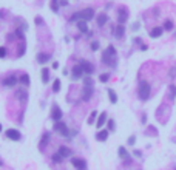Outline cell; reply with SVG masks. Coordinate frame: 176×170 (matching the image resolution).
<instances>
[{"mask_svg": "<svg viewBox=\"0 0 176 170\" xmlns=\"http://www.w3.org/2000/svg\"><path fill=\"white\" fill-rule=\"evenodd\" d=\"M139 28H141V23H137V22L131 26V30H133V31H136V30H139Z\"/></svg>", "mask_w": 176, "mask_h": 170, "instance_id": "obj_41", "label": "cell"}, {"mask_svg": "<svg viewBox=\"0 0 176 170\" xmlns=\"http://www.w3.org/2000/svg\"><path fill=\"white\" fill-rule=\"evenodd\" d=\"M150 93H151V87L147 80H141L137 85V96L141 101H147L150 97Z\"/></svg>", "mask_w": 176, "mask_h": 170, "instance_id": "obj_4", "label": "cell"}, {"mask_svg": "<svg viewBox=\"0 0 176 170\" xmlns=\"http://www.w3.org/2000/svg\"><path fill=\"white\" fill-rule=\"evenodd\" d=\"M117 153H119V156L122 158L124 161H127V164L131 163V158H130V155H128V151H127V148H125V147H119Z\"/></svg>", "mask_w": 176, "mask_h": 170, "instance_id": "obj_19", "label": "cell"}, {"mask_svg": "<svg viewBox=\"0 0 176 170\" xmlns=\"http://www.w3.org/2000/svg\"><path fill=\"white\" fill-rule=\"evenodd\" d=\"M87 36H88V37H93V31H91V30H90V31H88V33H87Z\"/></svg>", "mask_w": 176, "mask_h": 170, "instance_id": "obj_48", "label": "cell"}, {"mask_svg": "<svg viewBox=\"0 0 176 170\" xmlns=\"http://www.w3.org/2000/svg\"><path fill=\"white\" fill-rule=\"evenodd\" d=\"M0 167H2V159H0Z\"/></svg>", "mask_w": 176, "mask_h": 170, "instance_id": "obj_50", "label": "cell"}, {"mask_svg": "<svg viewBox=\"0 0 176 170\" xmlns=\"http://www.w3.org/2000/svg\"><path fill=\"white\" fill-rule=\"evenodd\" d=\"M134 142H136V136L134 135L128 138V146H134Z\"/></svg>", "mask_w": 176, "mask_h": 170, "instance_id": "obj_38", "label": "cell"}, {"mask_svg": "<svg viewBox=\"0 0 176 170\" xmlns=\"http://www.w3.org/2000/svg\"><path fill=\"white\" fill-rule=\"evenodd\" d=\"M107 121H108V116H107V113L105 111H102L99 116H97V121H96V127L100 130V127H104V125L107 124Z\"/></svg>", "mask_w": 176, "mask_h": 170, "instance_id": "obj_16", "label": "cell"}, {"mask_svg": "<svg viewBox=\"0 0 176 170\" xmlns=\"http://www.w3.org/2000/svg\"><path fill=\"white\" fill-rule=\"evenodd\" d=\"M117 54V51L113 45H108L104 51H102V62L108 67H116V62H114V57Z\"/></svg>", "mask_w": 176, "mask_h": 170, "instance_id": "obj_2", "label": "cell"}, {"mask_svg": "<svg viewBox=\"0 0 176 170\" xmlns=\"http://www.w3.org/2000/svg\"><path fill=\"white\" fill-rule=\"evenodd\" d=\"M148 34H150V37L157 39V37H161V36L164 34V28H162V26H153Z\"/></svg>", "mask_w": 176, "mask_h": 170, "instance_id": "obj_17", "label": "cell"}, {"mask_svg": "<svg viewBox=\"0 0 176 170\" xmlns=\"http://www.w3.org/2000/svg\"><path fill=\"white\" fill-rule=\"evenodd\" d=\"M99 47H100V43H99L97 40H93V42H91V45H90L91 51H97V50H99Z\"/></svg>", "mask_w": 176, "mask_h": 170, "instance_id": "obj_34", "label": "cell"}, {"mask_svg": "<svg viewBox=\"0 0 176 170\" xmlns=\"http://www.w3.org/2000/svg\"><path fill=\"white\" fill-rule=\"evenodd\" d=\"M134 156H141V151H139V150H134Z\"/></svg>", "mask_w": 176, "mask_h": 170, "instance_id": "obj_47", "label": "cell"}, {"mask_svg": "<svg viewBox=\"0 0 176 170\" xmlns=\"http://www.w3.org/2000/svg\"><path fill=\"white\" fill-rule=\"evenodd\" d=\"M62 116H63V113H62V110L59 108L57 105H53V110H51V119L56 122V121H62Z\"/></svg>", "mask_w": 176, "mask_h": 170, "instance_id": "obj_13", "label": "cell"}, {"mask_svg": "<svg viewBox=\"0 0 176 170\" xmlns=\"http://www.w3.org/2000/svg\"><path fill=\"white\" fill-rule=\"evenodd\" d=\"M162 28H164V31H173L175 23H173L172 20H165V22L162 23Z\"/></svg>", "mask_w": 176, "mask_h": 170, "instance_id": "obj_27", "label": "cell"}, {"mask_svg": "<svg viewBox=\"0 0 176 170\" xmlns=\"http://www.w3.org/2000/svg\"><path fill=\"white\" fill-rule=\"evenodd\" d=\"M107 124H108V131H114V128H116L114 121H113V119H108V121H107Z\"/></svg>", "mask_w": 176, "mask_h": 170, "instance_id": "obj_36", "label": "cell"}, {"mask_svg": "<svg viewBox=\"0 0 176 170\" xmlns=\"http://www.w3.org/2000/svg\"><path fill=\"white\" fill-rule=\"evenodd\" d=\"M71 164L76 167L77 170H87V161L82 159V158H73L71 159Z\"/></svg>", "mask_w": 176, "mask_h": 170, "instance_id": "obj_11", "label": "cell"}, {"mask_svg": "<svg viewBox=\"0 0 176 170\" xmlns=\"http://www.w3.org/2000/svg\"><path fill=\"white\" fill-rule=\"evenodd\" d=\"M51 159H53V163H56V164H59V163H62V156L59 155V153H54L53 156H51Z\"/></svg>", "mask_w": 176, "mask_h": 170, "instance_id": "obj_33", "label": "cell"}, {"mask_svg": "<svg viewBox=\"0 0 176 170\" xmlns=\"http://www.w3.org/2000/svg\"><path fill=\"white\" fill-rule=\"evenodd\" d=\"M17 82H19V79H17L16 74H8V76L2 80V85L6 87V88H11V87L17 85Z\"/></svg>", "mask_w": 176, "mask_h": 170, "instance_id": "obj_9", "label": "cell"}, {"mask_svg": "<svg viewBox=\"0 0 176 170\" xmlns=\"http://www.w3.org/2000/svg\"><path fill=\"white\" fill-rule=\"evenodd\" d=\"M108 20H110V17H108V14L107 13H100L99 16H96V22H97V26H105L107 23H108Z\"/></svg>", "mask_w": 176, "mask_h": 170, "instance_id": "obj_14", "label": "cell"}, {"mask_svg": "<svg viewBox=\"0 0 176 170\" xmlns=\"http://www.w3.org/2000/svg\"><path fill=\"white\" fill-rule=\"evenodd\" d=\"M99 80H100V82H102V84H105V82H108V80H110V74H108V73H102V74L99 76Z\"/></svg>", "mask_w": 176, "mask_h": 170, "instance_id": "obj_32", "label": "cell"}, {"mask_svg": "<svg viewBox=\"0 0 176 170\" xmlns=\"http://www.w3.org/2000/svg\"><path fill=\"white\" fill-rule=\"evenodd\" d=\"M128 17H130V11L127 10L125 6H119L117 8V23L125 25L127 20H128Z\"/></svg>", "mask_w": 176, "mask_h": 170, "instance_id": "obj_6", "label": "cell"}, {"mask_svg": "<svg viewBox=\"0 0 176 170\" xmlns=\"http://www.w3.org/2000/svg\"><path fill=\"white\" fill-rule=\"evenodd\" d=\"M76 26H77V30H79L82 34H87V33L90 31V28H88V22H85V20H79V22H76Z\"/></svg>", "mask_w": 176, "mask_h": 170, "instance_id": "obj_18", "label": "cell"}, {"mask_svg": "<svg viewBox=\"0 0 176 170\" xmlns=\"http://www.w3.org/2000/svg\"><path fill=\"white\" fill-rule=\"evenodd\" d=\"M79 64H80V67H82V70H83V73H85V74L91 76L93 73H94V65H93L91 62H88L85 59H80Z\"/></svg>", "mask_w": 176, "mask_h": 170, "instance_id": "obj_8", "label": "cell"}, {"mask_svg": "<svg viewBox=\"0 0 176 170\" xmlns=\"http://www.w3.org/2000/svg\"><path fill=\"white\" fill-rule=\"evenodd\" d=\"M111 6H113V2H108V3L105 5V10H110V8H111Z\"/></svg>", "mask_w": 176, "mask_h": 170, "instance_id": "obj_45", "label": "cell"}, {"mask_svg": "<svg viewBox=\"0 0 176 170\" xmlns=\"http://www.w3.org/2000/svg\"><path fill=\"white\" fill-rule=\"evenodd\" d=\"M50 138H51L50 133H43V136H42V139H40V142H39V147H40V150H43V148L46 147V144H48Z\"/></svg>", "mask_w": 176, "mask_h": 170, "instance_id": "obj_22", "label": "cell"}, {"mask_svg": "<svg viewBox=\"0 0 176 170\" xmlns=\"http://www.w3.org/2000/svg\"><path fill=\"white\" fill-rule=\"evenodd\" d=\"M36 23H37V26H39V25H43V19L37 16V17H36Z\"/></svg>", "mask_w": 176, "mask_h": 170, "instance_id": "obj_39", "label": "cell"}, {"mask_svg": "<svg viewBox=\"0 0 176 170\" xmlns=\"http://www.w3.org/2000/svg\"><path fill=\"white\" fill-rule=\"evenodd\" d=\"M111 34H113L116 39H122L125 36V25H120V23L114 25L113 28H111Z\"/></svg>", "mask_w": 176, "mask_h": 170, "instance_id": "obj_7", "label": "cell"}, {"mask_svg": "<svg viewBox=\"0 0 176 170\" xmlns=\"http://www.w3.org/2000/svg\"><path fill=\"white\" fill-rule=\"evenodd\" d=\"M108 135H110V131L108 130H99L97 131V135H96V139L100 141V142H104L108 139Z\"/></svg>", "mask_w": 176, "mask_h": 170, "instance_id": "obj_21", "label": "cell"}, {"mask_svg": "<svg viewBox=\"0 0 176 170\" xmlns=\"http://www.w3.org/2000/svg\"><path fill=\"white\" fill-rule=\"evenodd\" d=\"M42 82L43 84H48L50 82V70L48 68H42Z\"/></svg>", "mask_w": 176, "mask_h": 170, "instance_id": "obj_24", "label": "cell"}, {"mask_svg": "<svg viewBox=\"0 0 176 170\" xmlns=\"http://www.w3.org/2000/svg\"><path fill=\"white\" fill-rule=\"evenodd\" d=\"M50 8H51V11H54V13H59V10H60L59 0H51V3H50Z\"/></svg>", "mask_w": 176, "mask_h": 170, "instance_id": "obj_28", "label": "cell"}, {"mask_svg": "<svg viewBox=\"0 0 176 170\" xmlns=\"http://www.w3.org/2000/svg\"><path fill=\"white\" fill-rule=\"evenodd\" d=\"M71 74H73V79H74V80H77V79H82V77H83V74H85V73H83V70H82L80 64H77V65L73 67Z\"/></svg>", "mask_w": 176, "mask_h": 170, "instance_id": "obj_12", "label": "cell"}, {"mask_svg": "<svg viewBox=\"0 0 176 170\" xmlns=\"http://www.w3.org/2000/svg\"><path fill=\"white\" fill-rule=\"evenodd\" d=\"M93 93H94V85H93V80H91V76L85 77L83 80V90H82V101L83 102H88L91 97H93Z\"/></svg>", "mask_w": 176, "mask_h": 170, "instance_id": "obj_3", "label": "cell"}, {"mask_svg": "<svg viewBox=\"0 0 176 170\" xmlns=\"http://www.w3.org/2000/svg\"><path fill=\"white\" fill-rule=\"evenodd\" d=\"M8 54V48L6 47H0V59H5Z\"/></svg>", "mask_w": 176, "mask_h": 170, "instance_id": "obj_37", "label": "cell"}, {"mask_svg": "<svg viewBox=\"0 0 176 170\" xmlns=\"http://www.w3.org/2000/svg\"><path fill=\"white\" fill-rule=\"evenodd\" d=\"M148 50V47L145 45V43H142V45H141V51H147Z\"/></svg>", "mask_w": 176, "mask_h": 170, "instance_id": "obj_44", "label": "cell"}, {"mask_svg": "<svg viewBox=\"0 0 176 170\" xmlns=\"http://www.w3.org/2000/svg\"><path fill=\"white\" fill-rule=\"evenodd\" d=\"M36 59H37V62H39V64H46V62L51 60V54H50V53H43V51H40V53H37Z\"/></svg>", "mask_w": 176, "mask_h": 170, "instance_id": "obj_15", "label": "cell"}, {"mask_svg": "<svg viewBox=\"0 0 176 170\" xmlns=\"http://www.w3.org/2000/svg\"><path fill=\"white\" fill-rule=\"evenodd\" d=\"M54 131H57L63 138H70V130H68L67 124H65L63 121H56L54 122Z\"/></svg>", "mask_w": 176, "mask_h": 170, "instance_id": "obj_5", "label": "cell"}, {"mask_svg": "<svg viewBox=\"0 0 176 170\" xmlns=\"http://www.w3.org/2000/svg\"><path fill=\"white\" fill-rule=\"evenodd\" d=\"M96 118H97V111L94 110V111H91V114L88 116V124H96V122H94Z\"/></svg>", "mask_w": 176, "mask_h": 170, "instance_id": "obj_31", "label": "cell"}, {"mask_svg": "<svg viewBox=\"0 0 176 170\" xmlns=\"http://www.w3.org/2000/svg\"><path fill=\"white\" fill-rule=\"evenodd\" d=\"M5 135H6L8 139H11V141H19V139L22 138V133L19 131V130H16V128H8L5 131Z\"/></svg>", "mask_w": 176, "mask_h": 170, "instance_id": "obj_10", "label": "cell"}, {"mask_svg": "<svg viewBox=\"0 0 176 170\" xmlns=\"http://www.w3.org/2000/svg\"><path fill=\"white\" fill-rule=\"evenodd\" d=\"M0 131H2V124H0Z\"/></svg>", "mask_w": 176, "mask_h": 170, "instance_id": "obj_49", "label": "cell"}, {"mask_svg": "<svg viewBox=\"0 0 176 170\" xmlns=\"http://www.w3.org/2000/svg\"><path fill=\"white\" fill-rule=\"evenodd\" d=\"M17 96H19V99H20V101H26V97H28V94L23 90H19L17 91Z\"/></svg>", "mask_w": 176, "mask_h": 170, "instance_id": "obj_35", "label": "cell"}, {"mask_svg": "<svg viewBox=\"0 0 176 170\" xmlns=\"http://www.w3.org/2000/svg\"><path fill=\"white\" fill-rule=\"evenodd\" d=\"M141 121H142V124H147V114H142L141 116Z\"/></svg>", "mask_w": 176, "mask_h": 170, "instance_id": "obj_43", "label": "cell"}, {"mask_svg": "<svg viewBox=\"0 0 176 170\" xmlns=\"http://www.w3.org/2000/svg\"><path fill=\"white\" fill-rule=\"evenodd\" d=\"M60 91V79H54L53 82V93H59Z\"/></svg>", "mask_w": 176, "mask_h": 170, "instance_id": "obj_29", "label": "cell"}, {"mask_svg": "<svg viewBox=\"0 0 176 170\" xmlns=\"http://www.w3.org/2000/svg\"><path fill=\"white\" fill-rule=\"evenodd\" d=\"M19 82H20L22 85H25V87H28V85L31 84V79H30V76H28L26 73H23L20 77H19Z\"/></svg>", "mask_w": 176, "mask_h": 170, "instance_id": "obj_23", "label": "cell"}, {"mask_svg": "<svg viewBox=\"0 0 176 170\" xmlns=\"http://www.w3.org/2000/svg\"><path fill=\"white\" fill-rule=\"evenodd\" d=\"M59 5L60 6H67L68 5V0H59Z\"/></svg>", "mask_w": 176, "mask_h": 170, "instance_id": "obj_42", "label": "cell"}, {"mask_svg": "<svg viewBox=\"0 0 176 170\" xmlns=\"http://www.w3.org/2000/svg\"><path fill=\"white\" fill-rule=\"evenodd\" d=\"M136 45H142V39L141 37H134V40H133Z\"/></svg>", "mask_w": 176, "mask_h": 170, "instance_id": "obj_40", "label": "cell"}, {"mask_svg": "<svg viewBox=\"0 0 176 170\" xmlns=\"http://www.w3.org/2000/svg\"><path fill=\"white\" fill-rule=\"evenodd\" d=\"M169 97H170L172 101L176 97V87H175V85H170V87H169Z\"/></svg>", "mask_w": 176, "mask_h": 170, "instance_id": "obj_30", "label": "cell"}, {"mask_svg": "<svg viewBox=\"0 0 176 170\" xmlns=\"http://www.w3.org/2000/svg\"><path fill=\"white\" fill-rule=\"evenodd\" d=\"M25 50H26V42L20 40V45H19V53H17V57H22L25 54Z\"/></svg>", "mask_w": 176, "mask_h": 170, "instance_id": "obj_26", "label": "cell"}, {"mask_svg": "<svg viewBox=\"0 0 176 170\" xmlns=\"http://www.w3.org/2000/svg\"><path fill=\"white\" fill-rule=\"evenodd\" d=\"M53 68H54V70L59 68V64H57V62H53Z\"/></svg>", "mask_w": 176, "mask_h": 170, "instance_id": "obj_46", "label": "cell"}, {"mask_svg": "<svg viewBox=\"0 0 176 170\" xmlns=\"http://www.w3.org/2000/svg\"><path fill=\"white\" fill-rule=\"evenodd\" d=\"M96 17V11H94V8H85V10H80V11H77V13H74L70 19H68V22L70 23H76V22H79V20H85V22H90L91 19H94Z\"/></svg>", "mask_w": 176, "mask_h": 170, "instance_id": "obj_1", "label": "cell"}, {"mask_svg": "<svg viewBox=\"0 0 176 170\" xmlns=\"http://www.w3.org/2000/svg\"><path fill=\"white\" fill-rule=\"evenodd\" d=\"M57 153L65 159V158H70V156L73 155V151H71L68 147H63V146H62V147H59V151H57Z\"/></svg>", "mask_w": 176, "mask_h": 170, "instance_id": "obj_20", "label": "cell"}, {"mask_svg": "<svg viewBox=\"0 0 176 170\" xmlns=\"http://www.w3.org/2000/svg\"><path fill=\"white\" fill-rule=\"evenodd\" d=\"M108 97H110V102L111 104H116L117 102V94L113 88H108Z\"/></svg>", "mask_w": 176, "mask_h": 170, "instance_id": "obj_25", "label": "cell"}]
</instances>
